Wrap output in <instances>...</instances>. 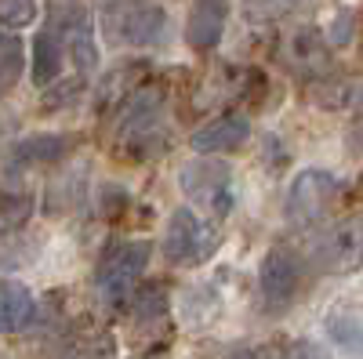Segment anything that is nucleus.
I'll use <instances>...</instances> for the list:
<instances>
[{"mask_svg":"<svg viewBox=\"0 0 363 359\" xmlns=\"http://www.w3.org/2000/svg\"><path fill=\"white\" fill-rule=\"evenodd\" d=\"M102 33L116 47H153L167 33V11L149 0L102 4Z\"/></svg>","mask_w":363,"mask_h":359,"instance_id":"7ed1b4c3","label":"nucleus"},{"mask_svg":"<svg viewBox=\"0 0 363 359\" xmlns=\"http://www.w3.org/2000/svg\"><path fill=\"white\" fill-rule=\"evenodd\" d=\"M66 55H69V47H66L62 25H58L55 18H48V25L40 29L37 40H33V84L37 87H48L51 80H58Z\"/></svg>","mask_w":363,"mask_h":359,"instance_id":"f8f14e48","label":"nucleus"},{"mask_svg":"<svg viewBox=\"0 0 363 359\" xmlns=\"http://www.w3.org/2000/svg\"><path fill=\"white\" fill-rule=\"evenodd\" d=\"M313 261L323 273H356V268H363V215L342 218L327 232H320L313 244Z\"/></svg>","mask_w":363,"mask_h":359,"instance_id":"0eeeda50","label":"nucleus"},{"mask_svg":"<svg viewBox=\"0 0 363 359\" xmlns=\"http://www.w3.org/2000/svg\"><path fill=\"white\" fill-rule=\"evenodd\" d=\"M11 131H15V116L11 113H0V142H4Z\"/></svg>","mask_w":363,"mask_h":359,"instance_id":"4be33fe9","label":"nucleus"},{"mask_svg":"<svg viewBox=\"0 0 363 359\" xmlns=\"http://www.w3.org/2000/svg\"><path fill=\"white\" fill-rule=\"evenodd\" d=\"M149 258H153V247H149L145 239H124V244H116L102 258L99 273H95V290L106 305H120L124 297H131Z\"/></svg>","mask_w":363,"mask_h":359,"instance_id":"20e7f679","label":"nucleus"},{"mask_svg":"<svg viewBox=\"0 0 363 359\" xmlns=\"http://www.w3.org/2000/svg\"><path fill=\"white\" fill-rule=\"evenodd\" d=\"M229 359H287V352H280L277 345H247V348H236Z\"/></svg>","mask_w":363,"mask_h":359,"instance_id":"412c9836","label":"nucleus"},{"mask_svg":"<svg viewBox=\"0 0 363 359\" xmlns=\"http://www.w3.org/2000/svg\"><path fill=\"white\" fill-rule=\"evenodd\" d=\"M37 22V0H0V25L26 29Z\"/></svg>","mask_w":363,"mask_h":359,"instance_id":"a211bd4d","label":"nucleus"},{"mask_svg":"<svg viewBox=\"0 0 363 359\" xmlns=\"http://www.w3.org/2000/svg\"><path fill=\"white\" fill-rule=\"evenodd\" d=\"M313 98L327 109H356L363 106V80H327L313 91Z\"/></svg>","mask_w":363,"mask_h":359,"instance_id":"f3484780","label":"nucleus"},{"mask_svg":"<svg viewBox=\"0 0 363 359\" xmlns=\"http://www.w3.org/2000/svg\"><path fill=\"white\" fill-rule=\"evenodd\" d=\"M229 22V0H193L189 18H186V44L193 51L218 47Z\"/></svg>","mask_w":363,"mask_h":359,"instance_id":"9d476101","label":"nucleus"},{"mask_svg":"<svg viewBox=\"0 0 363 359\" xmlns=\"http://www.w3.org/2000/svg\"><path fill=\"white\" fill-rule=\"evenodd\" d=\"M178 189L193 207H200L207 218H229V211L236 207L233 167L215 160V156H203V153L189 164H182Z\"/></svg>","mask_w":363,"mask_h":359,"instance_id":"f03ea898","label":"nucleus"},{"mask_svg":"<svg viewBox=\"0 0 363 359\" xmlns=\"http://www.w3.org/2000/svg\"><path fill=\"white\" fill-rule=\"evenodd\" d=\"M29 203L26 196H15V193H8V189H0V229H11V225H18L26 215H29Z\"/></svg>","mask_w":363,"mask_h":359,"instance_id":"aec40b11","label":"nucleus"},{"mask_svg":"<svg viewBox=\"0 0 363 359\" xmlns=\"http://www.w3.org/2000/svg\"><path fill=\"white\" fill-rule=\"evenodd\" d=\"M73 142H77L73 135H33L15 145V160L18 164H58L69 153Z\"/></svg>","mask_w":363,"mask_h":359,"instance_id":"4468645a","label":"nucleus"},{"mask_svg":"<svg viewBox=\"0 0 363 359\" xmlns=\"http://www.w3.org/2000/svg\"><path fill=\"white\" fill-rule=\"evenodd\" d=\"M247 138H251V120L244 113H229V116H218V120H211V124H203L200 131H193L189 145L203 156H218V153L240 149Z\"/></svg>","mask_w":363,"mask_h":359,"instance_id":"1a4fd4ad","label":"nucleus"},{"mask_svg":"<svg viewBox=\"0 0 363 359\" xmlns=\"http://www.w3.org/2000/svg\"><path fill=\"white\" fill-rule=\"evenodd\" d=\"M218 251V232L211 222H200V215L189 207H178L164 229V258L171 265H200Z\"/></svg>","mask_w":363,"mask_h":359,"instance_id":"423d86ee","label":"nucleus"},{"mask_svg":"<svg viewBox=\"0 0 363 359\" xmlns=\"http://www.w3.org/2000/svg\"><path fill=\"white\" fill-rule=\"evenodd\" d=\"M301 280V261L291 247L277 244L269 247L262 265H258V287H262V302L265 309H287L294 302V290Z\"/></svg>","mask_w":363,"mask_h":359,"instance_id":"6e6552de","label":"nucleus"},{"mask_svg":"<svg viewBox=\"0 0 363 359\" xmlns=\"http://www.w3.org/2000/svg\"><path fill=\"white\" fill-rule=\"evenodd\" d=\"M171 145V120H167V98L160 91L142 87L128 98L116 124V153L128 160H149L167 153Z\"/></svg>","mask_w":363,"mask_h":359,"instance_id":"f257e3e1","label":"nucleus"},{"mask_svg":"<svg viewBox=\"0 0 363 359\" xmlns=\"http://www.w3.org/2000/svg\"><path fill=\"white\" fill-rule=\"evenodd\" d=\"M22 69H26V44L8 25H0V98L18 84Z\"/></svg>","mask_w":363,"mask_h":359,"instance_id":"2eb2a0df","label":"nucleus"},{"mask_svg":"<svg viewBox=\"0 0 363 359\" xmlns=\"http://www.w3.org/2000/svg\"><path fill=\"white\" fill-rule=\"evenodd\" d=\"M323 323L338 348H345L349 355H363V316H356L352 309H335Z\"/></svg>","mask_w":363,"mask_h":359,"instance_id":"dca6fc26","label":"nucleus"},{"mask_svg":"<svg viewBox=\"0 0 363 359\" xmlns=\"http://www.w3.org/2000/svg\"><path fill=\"white\" fill-rule=\"evenodd\" d=\"M306 4L309 0H247V11L255 18H284V15H294Z\"/></svg>","mask_w":363,"mask_h":359,"instance_id":"6ab92c4d","label":"nucleus"},{"mask_svg":"<svg viewBox=\"0 0 363 359\" xmlns=\"http://www.w3.org/2000/svg\"><path fill=\"white\" fill-rule=\"evenodd\" d=\"M145 359H153V355H145ZM157 359H160V355H157Z\"/></svg>","mask_w":363,"mask_h":359,"instance_id":"393cba45","label":"nucleus"},{"mask_svg":"<svg viewBox=\"0 0 363 359\" xmlns=\"http://www.w3.org/2000/svg\"><path fill=\"white\" fill-rule=\"evenodd\" d=\"M37 316L33 290L18 280H0V334H18L26 331Z\"/></svg>","mask_w":363,"mask_h":359,"instance_id":"ddd939ff","label":"nucleus"},{"mask_svg":"<svg viewBox=\"0 0 363 359\" xmlns=\"http://www.w3.org/2000/svg\"><path fill=\"white\" fill-rule=\"evenodd\" d=\"M356 142H359V145H363V124H359V127H356Z\"/></svg>","mask_w":363,"mask_h":359,"instance_id":"5701e85b","label":"nucleus"},{"mask_svg":"<svg viewBox=\"0 0 363 359\" xmlns=\"http://www.w3.org/2000/svg\"><path fill=\"white\" fill-rule=\"evenodd\" d=\"M284 58H287V66L298 69L301 76H320V73H327V62H330L327 37L313 25H301V29L291 33V40L284 47Z\"/></svg>","mask_w":363,"mask_h":359,"instance_id":"9b49d317","label":"nucleus"},{"mask_svg":"<svg viewBox=\"0 0 363 359\" xmlns=\"http://www.w3.org/2000/svg\"><path fill=\"white\" fill-rule=\"evenodd\" d=\"M102 4H116V0H102Z\"/></svg>","mask_w":363,"mask_h":359,"instance_id":"b1692460","label":"nucleus"},{"mask_svg":"<svg viewBox=\"0 0 363 359\" xmlns=\"http://www.w3.org/2000/svg\"><path fill=\"white\" fill-rule=\"evenodd\" d=\"M338 196H342V182L330 171H320V167L298 171L291 189H287V203H284L287 222L291 225H316L338 203Z\"/></svg>","mask_w":363,"mask_h":359,"instance_id":"39448f33","label":"nucleus"}]
</instances>
